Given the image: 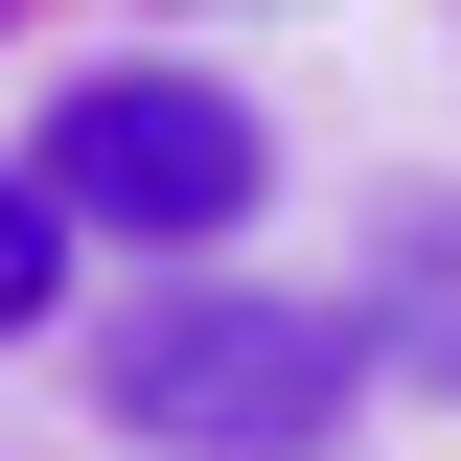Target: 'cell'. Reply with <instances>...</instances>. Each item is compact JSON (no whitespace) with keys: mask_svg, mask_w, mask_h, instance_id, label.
Returning <instances> with one entry per match:
<instances>
[{"mask_svg":"<svg viewBox=\"0 0 461 461\" xmlns=\"http://www.w3.org/2000/svg\"><path fill=\"white\" fill-rule=\"evenodd\" d=\"M346 393H369V300H277L230 254H185L162 300H115V346H93V415L162 438V461H323Z\"/></svg>","mask_w":461,"mask_h":461,"instance_id":"1","label":"cell"},{"mask_svg":"<svg viewBox=\"0 0 461 461\" xmlns=\"http://www.w3.org/2000/svg\"><path fill=\"white\" fill-rule=\"evenodd\" d=\"M47 185L69 230H115V254H208V230H254V185H277V139H254V93H230V69H69L47 93Z\"/></svg>","mask_w":461,"mask_h":461,"instance_id":"2","label":"cell"},{"mask_svg":"<svg viewBox=\"0 0 461 461\" xmlns=\"http://www.w3.org/2000/svg\"><path fill=\"white\" fill-rule=\"evenodd\" d=\"M369 346H393L415 393H461V185L393 208V254H369Z\"/></svg>","mask_w":461,"mask_h":461,"instance_id":"3","label":"cell"},{"mask_svg":"<svg viewBox=\"0 0 461 461\" xmlns=\"http://www.w3.org/2000/svg\"><path fill=\"white\" fill-rule=\"evenodd\" d=\"M47 300H69V208H47V185H23V162H0V346L47 323Z\"/></svg>","mask_w":461,"mask_h":461,"instance_id":"4","label":"cell"}]
</instances>
